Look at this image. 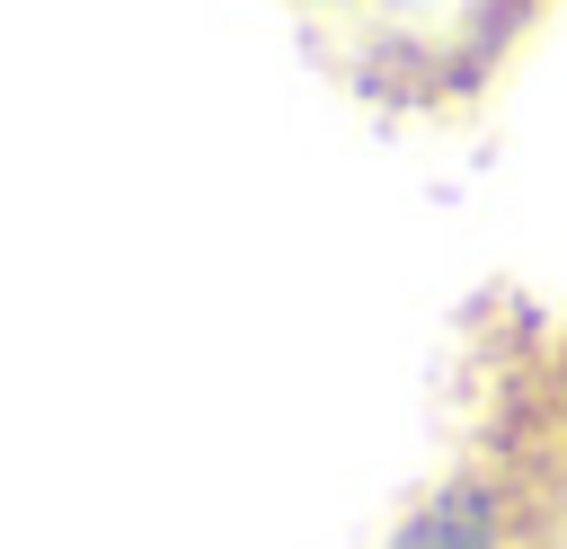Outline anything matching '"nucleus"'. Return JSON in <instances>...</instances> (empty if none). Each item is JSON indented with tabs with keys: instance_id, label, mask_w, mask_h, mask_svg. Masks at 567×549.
Instances as JSON below:
<instances>
[{
	"instance_id": "1",
	"label": "nucleus",
	"mask_w": 567,
	"mask_h": 549,
	"mask_svg": "<svg viewBox=\"0 0 567 549\" xmlns=\"http://www.w3.org/2000/svg\"><path fill=\"white\" fill-rule=\"evenodd\" d=\"M390 549H505V514H496L487 487H452L425 514H408V531Z\"/></svg>"
}]
</instances>
